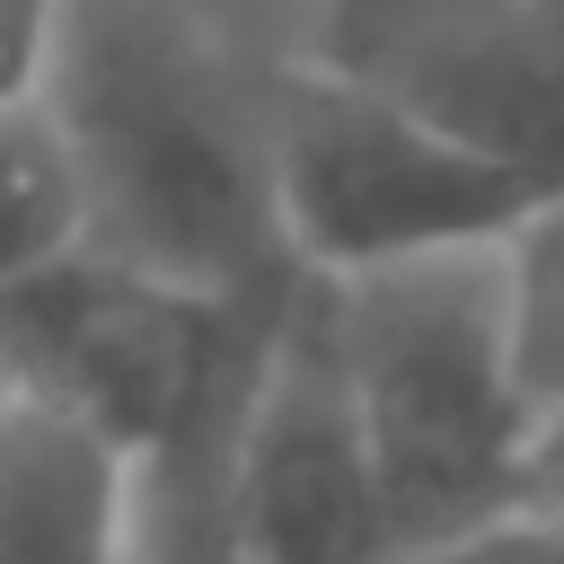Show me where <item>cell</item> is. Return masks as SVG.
Instances as JSON below:
<instances>
[{
    "mask_svg": "<svg viewBox=\"0 0 564 564\" xmlns=\"http://www.w3.org/2000/svg\"><path fill=\"white\" fill-rule=\"evenodd\" d=\"M88 247L203 300H300L282 238L273 79L176 0H79L44 79Z\"/></svg>",
    "mask_w": 564,
    "mask_h": 564,
    "instance_id": "cell-1",
    "label": "cell"
},
{
    "mask_svg": "<svg viewBox=\"0 0 564 564\" xmlns=\"http://www.w3.org/2000/svg\"><path fill=\"white\" fill-rule=\"evenodd\" d=\"M352 449L397 555H441L546 511V414L520 379L511 256L317 282Z\"/></svg>",
    "mask_w": 564,
    "mask_h": 564,
    "instance_id": "cell-2",
    "label": "cell"
},
{
    "mask_svg": "<svg viewBox=\"0 0 564 564\" xmlns=\"http://www.w3.org/2000/svg\"><path fill=\"white\" fill-rule=\"evenodd\" d=\"M300 300L247 308L70 247L0 300V397L88 432L123 467H159L256 414Z\"/></svg>",
    "mask_w": 564,
    "mask_h": 564,
    "instance_id": "cell-3",
    "label": "cell"
},
{
    "mask_svg": "<svg viewBox=\"0 0 564 564\" xmlns=\"http://www.w3.org/2000/svg\"><path fill=\"white\" fill-rule=\"evenodd\" d=\"M273 176L282 238L308 282H361L441 256H511L538 220L564 212L555 167H520L458 132H432L317 62L273 70Z\"/></svg>",
    "mask_w": 564,
    "mask_h": 564,
    "instance_id": "cell-4",
    "label": "cell"
},
{
    "mask_svg": "<svg viewBox=\"0 0 564 564\" xmlns=\"http://www.w3.org/2000/svg\"><path fill=\"white\" fill-rule=\"evenodd\" d=\"M300 62L564 176V0H317Z\"/></svg>",
    "mask_w": 564,
    "mask_h": 564,
    "instance_id": "cell-5",
    "label": "cell"
},
{
    "mask_svg": "<svg viewBox=\"0 0 564 564\" xmlns=\"http://www.w3.org/2000/svg\"><path fill=\"white\" fill-rule=\"evenodd\" d=\"M238 564H405L361 449H352V414H344V370H335V335H326V291L308 282L256 423H247V458H238Z\"/></svg>",
    "mask_w": 564,
    "mask_h": 564,
    "instance_id": "cell-6",
    "label": "cell"
},
{
    "mask_svg": "<svg viewBox=\"0 0 564 564\" xmlns=\"http://www.w3.org/2000/svg\"><path fill=\"white\" fill-rule=\"evenodd\" d=\"M0 564H132V467L0 397Z\"/></svg>",
    "mask_w": 564,
    "mask_h": 564,
    "instance_id": "cell-7",
    "label": "cell"
},
{
    "mask_svg": "<svg viewBox=\"0 0 564 564\" xmlns=\"http://www.w3.org/2000/svg\"><path fill=\"white\" fill-rule=\"evenodd\" d=\"M70 247H88L79 220V176L62 150L53 106H9L0 115V300L26 291L44 264H62Z\"/></svg>",
    "mask_w": 564,
    "mask_h": 564,
    "instance_id": "cell-8",
    "label": "cell"
},
{
    "mask_svg": "<svg viewBox=\"0 0 564 564\" xmlns=\"http://www.w3.org/2000/svg\"><path fill=\"white\" fill-rule=\"evenodd\" d=\"M70 9H79V0H0V115L44 97Z\"/></svg>",
    "mask_w": 564,
    "mask_h": 564,
    "instance_id": "cell-9",
    "label": "cell"
},
{
    "mask_svg": "<svg viewBox=\"0 0 564 564\" xmlns=\"http://www.w3.org/2000/svg\"><path fill=\"white\" fill-rule=\"evenodd\" d=\"M414 564H564V529L546 511L511 520V529H485L467 546H441V555H414Z\"/></svg>",
    "mask_w": 564,
    "mask_h": 564,
    "instance_id": "cell-10",
    "label": "cell"
}]
</instances>
